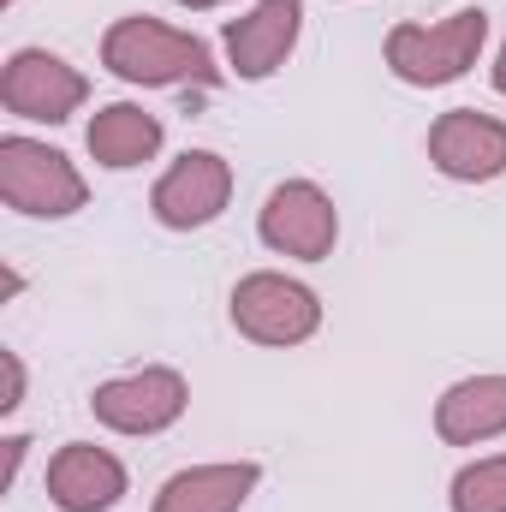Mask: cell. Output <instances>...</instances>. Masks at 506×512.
Instances as JSON below:
<instances>
[{
	"label": "cell",
	"mask_w": 506,
	"mask_h": 512,
	"mask_svg": "<svg viewBox=\"0 0 506 512\" xmlns=\"http://www.w3.org/2000/svg\"><path fill=\"white\" fill-rule=\"evenodd\" d=\"M102 66L126 84H143V90H173V84H221V66L209 54L203 36L191 30H173L149 12H131V18H114L108 36H102Z\"/></svg>",
	"instance_id": "1"
},
{
	"label": "cell",
	"mask_w": 506,
	"mask_h": 512,
	"mask_svg": "<svg viewBox=\"0 0 506 512\" xmlns=\"http://www.w3.org/2000/svg\"><path fill=\"white\" fill-rule=\"evenodd\" d=\"M483 42H489V12L483 6H459L441 24H393L387 30V66H393L399 84L435 90V84L465 78L477 66Z\"/></svg>",
	"instance_id": "2"
},
{
	"label": "cell",
	"mask_w": 506,
	"mask_h": 512,
	"mask_svg": "<svg viewBox=\"0 0 506 512\" xmlns=\"http://www.w3.org/2000/svg\"><path fill=\"white\" fill-rule=\"evenodd\" d=\"M0 203L30 221H66L90 203V185L60 149L12 131V137H0Z\"/></svg>",
	"instance_id": "3"
},
{
	"label": "cell",
	"mask_w": 506,
	"mask_h": 512,
	"mask_svg": "<svg viewBox=\"0 0 506 512\" xmlns=\"http://www.w3.org/2000/svg\"><path fill=\"white\" fill-rule=\"evenodd\" d=\"M233 328L256 346H304L322 328V298L304 280L256 268L233 286Z\"/></svg>",
	"instance_id": "4"
},
{
	"label": "cell",
	"mask_w": 506,
	"mask_h": 512,
	"mask_svg": "<svg viewBox=\"0 0 506 512\" xmlns=\"http://www.w3.org/2000/svg\"><path fill=\"white\" fill-rule=\"evenodd\" d=\"M185 405H191V387L167 364H143V370L114 376V382H102L90 393L96 423L114 429V435H161L185 417Z\"/></svg>",
	"instance_id": "5"
},
{
	"label": "cell",
	"mask_w": 506,
	"mask_h": 512,
	"mask_svg": "<svg viewBox=\"0 0 506 512\" xmlns=\"http://www.w3.org/2000/svg\"><path fill=\"white\" fill-rule=\"evenodd\" d=\"M0 102H6L12 120L60 126V120H72L90 102V78L72 60L48 54V48H18L6 60V72H0Z\"/></svg>",
	"instance_id": "6"
},
{
	"label": "cell",
	"mask_w": 506,
	"mask_h": 512,
	"mask_svg": "<svg viewBox=\"0 0 506 512\" xmlns=\"http://www.w3.org/2000/svg\"><path fill=\"white\" fill-rule=\"evenodd\" d=\"M256 233H262L268 251L322 262V256H334V239H340V209L316 179H286V185L268 191V203L256 215Z\"/></svg>",
	"instance_id": "7"
},
{
	"label": "cell",
	"mask_w": 506,
	"mask_h": 512,
	"mask_svg": "<svg viewBox=\"0 0 506 512\" xmlns=\"http://www.w3.org/2000/svg\"><path fill=\"white\" fill-rule=\"evenodd\" d=\"M233 203V167L215 149H185L149 191V209L161 227L173 233H197L209 221H221V209Z\"/></svg>",
	"instance_id": "8"
},
{
	"label": "cell",
	"mask_w": 506,
	"mask_h": 512,
	"mask_svg": "<svg viewBox=\"0 0 506 512\" xmlns=\"http://www.w3.org/2000/svg\"><path fill=\"white\" fill-rule=\"evenodd\" d=\"M429 161L459 185H489L506 173V120L477 108H447L429 126Z\"/></svg>",
	"instance_id": "9"
},
{
	"label": "cell",
	"mask_w": 506,
	"mask_h": 512,
	"mask_svg": "<svg viewBox=\"0 0 506 512\" xmlns=\"http://www.w3.org/2000/svg\"><path fill=\"white\" fill-rule=\"evenodd\" d=\"M298 30H304V0H256L245 18H233L227 24V66H233V78H274L286 60H292V48H298Z\"/></svg>",
	"instance_id": "10"
},
{
	"label": "cell",
	"mask_w": 506,
	"mask_h": 512,
	"mask_svg": "<svg viewBox=\"0 0 506 512\" xmlns=\"http://www.w3.org/2000/svg\"><path fill=\"white\" fill-rule=\"evenodd\" d=\"M126 495V465L108 447L66 441L48 459V501L60 512H114Z\"/></svg>",
	"instance_id": "11"
},
{
	"label": "cell",
	"mask_w": 506,
	"mask_h": 512,
	"mask_svg": "<svg viewBox=\"0 0 506 512\" xmlns=\"http://www.w3.org/2000/svg\"><path fill=\"white\" fill-rule=\"evenodd\" d=\"M262 483L256 459H221V465H185L161 483L149 512H239Z\"/></svg>",
	"instance_id": "12"
},
{
	"label": "cell",
	"mask_w": 506,
	"mask_h": 512,
	"mask_svg": "<svg viewBox=\"0 0 506 512\" xmlns=\"http://www.w3.org/2000/svg\"><path fill=\"white\" fill-rule=\"evenodd\" d=\"M435 435L447 447H483L506 435V376H465L435 399Z\"/></svg>",
	"instance_id": "13"
},
{
	"label": "cell",
	"mask_w": 506,
	"mask_h": 512,
	"mask_svg": "<svg viewBox=\"0 0 506 512\" xmlns=\"http://www.w3.org/2000/svg\"><path fill=\"white\" fill-rule=\"evenodd\" d=\"M84 143H90V155H96L102 167L126 173V167L155 161V149H161V120H155L149 108H137V102H108V108H96Z\"/></svg>",
	"instance_id": "14"
},
{
	"label": "cell",
	"mask_w": 506,
	"mask_h": 512,
	"mask_svg": "<svg viewBox=\"0 0 506 512\" xmlns=\"http://www.w3.org/2000/svg\"><path fill=\"white\" fill-rule=\"evenodd\" d=\"M453 512H506V453H489L453 477Z\"/></svg>",
	"instance_id": "15"
},
{
	"label": "cell",
	"mask_w": 506,
	"mask_h": 512,
	"mask_svg": "<svg viewBox=\"0 0 506 512\" xmlns=\"http://www.w3.org/2000/svg\"><path fill=\"white\" fill-rule=\"evenodd\" d=\"M0 364H6V399H0V411L12 417V411L24 405V358H18V352H0Z\"/></svg>",
	"instance_id": "16"
},
{
	"label": "cell",
	"mask_w": 506,
	"mask_h": 512,
	"mask_svg": "<svg viewBox=\"0 0 506 512\" xmlns=\"http://www.w3.org/2000/svg\"><path fill=\"white\" fill-rule=\"evenodd\" d=\"M24 447H30L24 435H12V441H6V483H12V477H18V465H24Z\"/></svg>",
	"instance_id": "17"
},
{
	"label": "cell",
	"mask_w": 506,
	"mask_h": 512,
	"mask_svg": "<svg viewBox=\"0 0 506 512\" xmlns=\"http://www.w3.org/2000/svg\"><path fill=\"white\" fill-rule=\"evenodd\" d=\"M495 90L506 96V42H501V54H495Z\"/></svg>",
	"instance_id": "18"
},
{
	"label": "cell",
	"mask_w": 506,
	"mask_h": 512,
	"mask_svg": "<svg viewBox=\"0 0 506 512\" xmlns=\"http://www.w3.org/2000/svg\"><path fill=\"white\" fill-rule=\"evenodd\" d=\"M185 12H209V6H227V0H179Z\"/></svg>",
	"instance_id": "19"
}]
</instances>
